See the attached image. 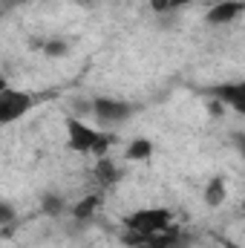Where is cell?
Instances as JSON below:
<instances>
[{"mask_svg":"<svg viewBox=\"0 0 245 248\" xmlns=\"http://www.w3.org/2000/svg\"><path fill=\"white\" fill-rule=\"evenodd\" d=\"M231 144H234V147H237V150H240V153L245 156V133H243V130L231 133Z\"/></svg>","mask_w":245,"mask_h":248,"instance_id":"15","label":"cell"},{"mask_svg":"<svg viewBox=\"0 0 245 248\" xmlns=\"http://www.w3.org/2000/svg\"><path fill=\"white\" fill-rule=\"evenodd\" d=\"M243 12H245L243 0H222V3H216L214 9H208V23H214V26H225V23L237 20Z\"/></svg>","mask_w":245,"mask_h":248,"instance_id":"6","label":"cell"},{"mask_svg":"<svg viewBox=\"0 0 245 248\" xmlns=\"http://www.w3.org/2000/svg\"><path fill=\"white\" fill-rule=\"evenodd\" d=\"M113 144V136L98 130V127H90V124L78 122V119H66V147L72 153H104L107 147Z\"/></svg>","mask_w":245,"mask_h":248,"instance_id":"1","label":"cell"},{"mask_svg":"<svg viewBox=\"0 0 245 248\" xmlns=\"http://www.w3.org/2000/svg\"><path fill=\"white\" fill-rule=\"evenodd\" d=\"M150 9L159 12V15L162 12H170V0H150Z\"/></svg>","mask_w":245,"mask_h":248,"instance_id":"16","label":"cell"},{"mask_svg":"<svg viewBox=\"0 0 245 248\" xmlns=\"http://www.w3.org/2000/svg\"><path fill=\"white\" fill-rule=\"evenodd\" d=\"M136 248H187V237H182L179 231H162V234H153L147 243H141V246Z\"/></svg>","mask_w":245,"mask_h":248,"instance_id":"7","label":"cell"},{"mask_svg":"<svg viewBox=\"0 0 245 248\" xmlns=\"http://www.w3.org/2000/svg\"><path fill=\"white\" fill-rule=\"evenodd\" d=\"M170 219H173V214L168 208H138V211H133V214L124 217V228L153 237V234L168 231L170 228Z\"/></svg>","mask_w":245,"mask_h":248,"instance_id":"2","label":"cell"},{"mask_svg":"<svg viewBox=\"0 0 245 248\" xmlns=\"http://www.w3.org/2000/svg\"><path fill=\"white\" fill-rule=\"evenodd\" d=\"M225 179L222 176H214L208 185H205V205L208 208H219L222 202H225Z\"/></svg>","mask_w":245,"mask_h":248,"instance_id":"8","label":"cell"},{"mask_svg":"<svg viewBox=\"0 0 245 248\" xmlns=\"http://www.w3.org/2000/svg\"><path fill=\"white\" fill-rule=\"evenodd\" d=\"M153 156V141L150 139H133L130 147H127V159L130 162H144Z\"/></svg>","mask_w":245,"mask_h":248,"instance_id":"10","label":"cell"},{"mask_svg":"<svg viewBox=\"0 0 245 248\" xmlns=\"http://www.w3.org/2000/svg\"><path fill=\"white\" fill-rule=\"evenodd\" d=\"M208 95L225 107H231L234 113L245 116V78L243 81H225L216 87H208Z\"/></svg>","mask_w":245,"mask_h":248,"instance_id":"5","label":"cell"},{"mask_svg":"<svg viewBox=\"0 0 245 248\" xmlns=\"http://www.w3.org/2000/svg\"><path fill=\"white\" fill-rule=\"evenodd\" d=\"M12 219H15V211H12V205H9V202H3V205H0V222H3V225H9Z\"/></svg>","mask_w":245,"mask_h":248,"instance_id":"14","label":"cell"},{"mask_svg":"<svg viewBox=\"0 0 245 248\" xmlns=\"http://www.w3.org/2000/svg\"><path fill=\"white\" fill-rule=\"evenodd\" d=\"M184 3H190V0H170V12L179 9V6H184Z\"/></svg>","mask_w":245,"mask_h":248,"instance_id":"17","label":"cell"},{"mask_svg":"<svg viewBox=\"0 0 245 248\" xmlns=\"http://www.w3.org/2000/svg\"><path fill=\"white\" fill-rule=\"evenodd\" d=\"M41 52L46 58H63V55H69V44L63 38H46V41H41Z\"/></svg>","mask_w":245,"mask_h":248,"instance_id":"11","label":"cell"},{"mask_svg":"<svg viewBox=\"0 0 245 248\" xmlns=\"http://www.w3.org/2000/svg\"><path fill=\"white\" fill-rule=\"evenodd\" d=\"M35 107V98L23 90H12V87H0V124H12L20 116H26Z\"/></svg>","mask_w":245,"mask_h":248,"instance_id":"4","label":"cell"},{"mask_svg":"<svg viewBox=\"0 0 245 248\" xmlns=\"http://www.w3.org/2000/svg\"><path fill=\"white\" fill-rule=\"evenodd\" d=\"M95 208H98V196H92V193H90V196H84V199L72 208V217H75L78 222H87V219L95 214Z\"/></svg>","mask_w":245,"mask_h":248,"instance_id":"12","label":"cell"},{"mask_svg":"<svg viewBox=\"0 0 245 248\" xmlns=\"http://www.w3.org/2000/svg\"><path fill=\"white\" fill-rule=\"evenodd\" d=\"M41 205H44V211H46L49 217H58V214L63 211V199L61 196H55V193H46Z\"/></svg>","mask_w":245,"mask_h":248,"instance_id":"13","label":"cell"},{"mask_svg":"<svg viewBox=\"0 0 245 248\" xmlns=\"http://www.w3.org/2000/svg\"><path fill=\"white\" fill-rule=\"evenodd\" d=\"M92 173H95V179H98L101 185H113V182L122 179V168H116V162H110V159H101Z\"/></svg>","mask_w":245,"mask_h":248,"instance_id":"9","label":"cell"},{"mask_svg":"<svg viewBox=\"0 0 245 248\" xmlns=\"http://www.w3.org/2000/svg\"><path fill=\"white\" fill-rule=\"evenodd\" d=\"M133 113H136V107H133L130 101L110 98V95H98V98H92V116H95V122L104 124V127L124 124Z\"/></svg>","mask_w":245,"mask_h":248,"instance_id":"3","label":"cell"}]
</instances>
